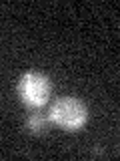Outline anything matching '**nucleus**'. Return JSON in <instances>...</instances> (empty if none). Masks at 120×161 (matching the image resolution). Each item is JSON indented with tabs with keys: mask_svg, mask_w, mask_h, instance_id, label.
Returning <instances> with one entry per match:
<instances>
[{
	"mask_svg": "<svg viewBox=\"0 0 120 161\" xmlns=\"http://www.w3.org/2000/svg\"><path fill=\"white\" fill-rule=\"evenodd\" d=\"M48 119L50 123L62 127L64 131H78L86 125L88 111L86 105L76 97H60L52 103Z\"/></svg>",
	"mask_w": 120,
	"mask_h": 161,
	"instance_id": "nucleus-1",
	"label": "nucleus"
},
{
	"mask_svg": "<svg viewBox=\"0 0 120 161\" xmlns=\"http://www.w3.org/2000/svg\"><path fill=\"white\" fill-rule=\"evenodd\" d=\"M16 91L24 105H28L32 109H40L50 101L52 85H50V79L46 75L36 73V70H28L20 77Z\"/></svg>",
	"mask_w": 120,
	"mask_h": 161,
	"instance_id": "nucleus-2",
	"label": "nucleus"
},
{
	"mask_svg": "<svg viewBox=\"0 0 120 161\" xmlns=\"http://www.w3.org/2000/svg\"><path fill=\"white\" fill-rule=\"evenodd\" d=\"M48 125H50V119L44 113H32L28 117V129L32 133H44L48 129Z\"/></svg>",
	"mask_w": 120,
	"mask_h": 161,
	"instance_id": "nucleus-3",
	"label": "nucleus"
}]
</instances>
